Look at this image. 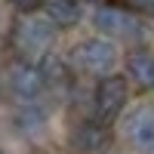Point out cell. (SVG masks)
I'll list each match as a JSON object with an SVG mask.
<instances>
[{
	"label": "cell",
	"instance_id": "obj_1",
	"mask_svg": "<svg viewBox=\"0 0 154 154\" xmlns=\"http://www.w3.org/2000/svg\"><path fill=\"white\" fill-rule=\"evenodd\" d=\"M53 37H56V25L49 19H34V16L25 12V19H19L12 34H9V43L16 46L19 56L31 59V56H40L53 43Z\"/></svg>",
	"mask_w": 154,
	"mask_h": 154
},
{
	"label": "cell",
	"instance_id": "obj_2",
	"mask_svg": "<svg viewBox=\"0 0 154 154\" xmlns=\"http://www.w3.org/2000/svg\"><path fill=\"white\" fill-rule=\"evenodd\" d=\"M126 96H130V86H126L123 77H117V74L102 77L99 86H96V114H99V120H102V123L114 120V117L123 111Z\"/></svg>",
	"mask_w": 154,
	"mask_h": 154
},
{
	"label": "cell",
	"instance_id": "obj_3",
	"mask_svg": "<svg viewBox=\"0 0 154 154\" xmlns=\"http://www.w3.org/2000/svg\"><path fill=\"white\" fill-rule=\"evenodd\" d=\"M93 22H96V28L102 34H108V37H120V40H136V37H142V25H139L130 12L114 9V6L96 9Z\"/></svg>",
	"mask_w": 154,
	"mask_h": 154
},
{
	"label": "cell",
	"instance_id": "obj_4",
	"mask_svg": "<svg viewBox=\"0 0 154 154\" xmlns=\"http://www.w3.org/2000/svg\"><path fill=\"white\" fill-rule=\"evenodd\" d=\"M77 62H80V68L89 71V74H108L114 68V62H117V49H114L111 40H102V37H96V40H86L80 43V49H77Z\"/></svg>",
	"mask_w": 154,
	"mask_h": 154
},
{
	"label": "cell",
	"instance_id": "obj_5",
	"mask_svg": "<svg viewBox=\"0 0 154 154\" xmlns=\"http://www.w3.org/2000/svg\"><path fill=\"white\" fill-rule=\"evenodd\" d=\"M126 136L142 154H154V105H139L126 117Z\"/></svg>",
	"mask_w": 154,
	"mask_h": 154
},
{
	"label": "cell",
	"instance_id": "obj_6",
	"mask_svg": "<svg viewBox=\"0 0 154 154\" xmlns=\"http://www.w3.org/2000/svg\"><path fill=\"white\" fill-rule=\"evenodd\" d=\"M43 86H46L43 74L37 71V68H31V65H16V68L9 71V89L22 102H34L37 96L43 93Z\"/></svg>",
	"mask_w": 154,
	"mask_h": 154
},
{
	"label": "cell",
	"instance_id": "obj_7",
	"mask_svg": "<svg viewBox=\"0 0 154 154\" xmlns=\"http://www.w3.org/2000/svg\"><path fill=\"white\" fill-rule=\"evenodd\" d=\"M108 126L105 123H99V120H86L80 123L77 130L71 133V148L74 151H80V154H96L108 145Z\"/></svg>",
	"mask_w": 154,
	"mask_h": 154
},
{
	"label": "cell",
	"instance_id": "obj_8",
	"mask_svg": "<svg viewBox=\"0 0 154 154\" xmlns=\"http://www.w3.org/2000/svg\"><path fill=\"white\" fill-rule=\"evenodd\" d=\"M46 9V19L56 25V28H71V25L80 22V6L77 0H43L40 3Z\"/></svg>",
	"mask_w": 154,
	"mask_h": 154
},
{
	"label": "cell",
	"instance_id": "obj_9",
	"mask_svg": "<svg viewBox=\"0 0 154 154\" xmlns=\"http://www.w3.org/2000/svg\"><path fill=\"white\" fill-rule=\"evenodd\" d=\"M126 71L130 77L142 86V89H154V56L145 53V49H136L126 59Z\"/></svg>",
	"mask_w": 154,
	"mask_h": 154
},
{
	"label": "cell",
	"instance_id": "obj_10",
	"mask_svg": "<svg viewBox=\"0 0 154 154\" xmlns=\"http://www.w3.org/2000/svg\"><path fill=\"white\" fill-rule=\"evenodd\" d=\"M16 123H19L22 133H37V130L43 126V111L34 108V105H28V108H22V111L16 114Z\"/></svg>",
	"mask_w": 154,
	"mask_h": 154
},
{
	"label": "cell",
	"instance_id": "obj_11",
	"mask_svg": "<svg viewBox=\"0 0 154 154\" xmlns=\"http://www.w3.org/2000/svg\"><path fill=\"white\" fill-rule=\"evenodd\" d=\"M40 74H43L46 83H65V80H68V71H65V65H62L59 59H46Z\"/></svg>",
	"mask_w": 154,
	"mask_h": 154
},
{
	"label": "cell",
	"instance_id": "obj_12",
	"mask_svg": "<svg viewBox=\"0 0 154 154\" xmlns=\"http://www.w3.org/2000/svg\"><path fill=\"white\" fill-rule=\"evenodd\" d=\"M9 3H12V6H16L19 12H34L37 6H40V3H43V0H9Z\"/></svg>",
	"mask_w": 154,
	"mask_h": 154
},
{
	"label": "cell",
	"instance_id": "obj_13",
	"mask_svg": "<svg viewBox=\"0 0 154 154\" xmlns=\"http://www.w3.org/2000/svg\"><path fill=\"white\" fill-rule=\"evenodd\" d=\"M130 9H136V12H151L154 9V0H123Z\"/></svg>",
	"mask_w": 154,
	"mask_h": 154
}]
</instances>
